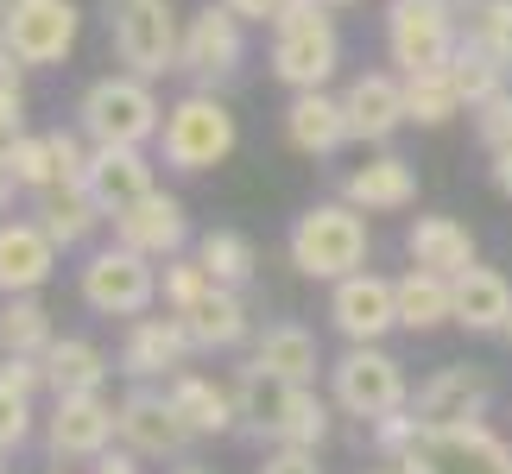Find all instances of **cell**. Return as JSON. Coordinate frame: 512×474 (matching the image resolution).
<instances>
[{"label": "cell", "instance_id": "6da1fadb", "mask_svg": "<svg viewBox=\"0 0 512 474\" xmlns=\"http://www.w3.org/2000/svg\"><path fill=\"white\" fill-rule=\"evenodd\" d=\"M342 64V32L329 26L323 0H285L272 19V76L298 95V89H323Z\"/></svg>", "mask_w": 512, "mask_h": 474}, {"label": "cell", "instance_id": "7a4b0ae2", "mask_svg": "<svg viewBox=\"0 0 512 474\" xmlns=\"http://www.w3.org/2000/svg\"><path fill=\"white\" fill-rule=\"evenodd\" d=\"M291 266H298L304 279H323V285L361 272L367 266V209H354L348 196L342 203L304 209L298 228H291Z\"/></svg>", "mask_w": 512, "mask_h": 474}, {"label": "cell", "instance_id": "3957f363", "mask_svg": "<svg viewBox=\"0 0 512 474\" xmlns=\"http://www.w3.org/2000/svg\"><path fill=\"white\" fill-rule=\"evenodd\" d=\"M76 121H83V133L95 146H146L159 140L165 127V108L159 95H152L146 76H102V83L83 89V102H76Z\"/></svg>", "mask_w": 512, "mask_h": 474}, {"label": "cell", "instance_id": "277c9868", "mask_svg": "<svg viewBox=\"0 0 512 474\" xmlns=\"http://www.w3.org/2000/svg\"><path fill=\"white\" fill-rule=\"evenodd\" d=\"M108 38L114 57L146 83L184 64V26H177L171 0H108Z\"/></svg>", "mask_w": 512, "mask_h": 474}, {"label": "cell", "instance_id": "5b68a950", "mask_svg": "<svg viewBox=\"0 0 512 474\" xmlns=\"http://www.w3.org/2000/svg\"><path fill=\"white\" fill-rule=\"evenodd\" d=\"M405 474H512V443L481 418L468 424H424L399 456Z\"/></svg>", "mask_w": 512, "mask_h": 474}, {"label": "cell", "instance_id": "8992f818", "mask_svg": "<svg viewBox=\"0 0 512 474\" xmlns=\"http://www.w3.org/2000/svg\"><path fill=\"white\" fill-rule=\"evenodd\" d=\"M234 114L215 102L209 89H190L184 102H171L165 108V127H159V152H165V165L171 171H215L222 158L234 152Z\"/></svg>", "mask_w": 512, "mask_h": 474}, {"label": "cell", "instance_id": "52a82bcc", "mask_svg": "<svg viewBox=\"0 0 512 474\" xmlns=\"http://www.w3.org/2000/svg\"><path fill=\"white\" fill-rule=\"evenodd\" d=\"M329 399H336V411H348V418H386V411H405V367L392 361V354L380 342H348V354L336 367H329Z\"/></svg>", "mask_w": 512, "mask_h": 474}, {"label": "cell", "instance_id": "ba28073f", "mask_svg": "<svg viewBox=\"0 0 512 474\" xmlns=\"http://www.w3.org/2000/svg\"><path fill=\"white\" fill-rule=\"evenodd\" d=\"M159 298H165V291H159V266H152L140 247L114 241L102 253H89V266H83V304L95 316H146Z\"/></svg>", "mask_w": 512, "mask_h": 474}, {"label": "cell", "instance_id": "9c48e42d", "mask_svg": "<svg viewBox=\"0 0 512 474\" xmlns=\"http://www.w3.org/2000/svg\"><path fill=\"white\" fill-rule=\"evenodd\" d=\"M462 32H456V13L449 0H392L386 13V51L405 76L411 70H443L456 57Z\"/></svg>", "mask_w": 512, "mask_h": 474}, {"label": "cell", "instance_id": "30bf717a", "mask_svg": "<svg viewBox=\"0 0 512 474\" xmlns=\"http://www.w3.org/2000/svg\"><path fill=\"white\" fill-rule=\"evenodd\" d=\"M76 32H83V13L70 7V0H13L7 26L0 38L19 51V64L45 70V64H64L76 51Z\"/></svg>", "mask_w": 512, "mask_h": 474}, {"label": "cell", "instance_id": "8fae6325", "mask_svg": "<svg viewBox=\"0 0 512 474\" xmlns=\"http://www.w3.org/2000/svg\"><path fill=\"white\" fill-rule=\"evenodd\" d=\"M121 437V405H108L102 392H64L45 424V443L57 462H95Z\"/></svg>", "mask_w": 512, "mask_h": 474}, {"label": "cell", "instance_id": "7c38bea8", "mask_svg": "<svg viewBox=\"0 0 512 474\" xmlns=\"http://www.w3.org/2000/svg\"><path fill=\"white\" fill-rule=\"evenodd\" d=\"M329 323H336L348 342H380L386 329H399V279H380V272H348L329 291Z\"/></svg>", "mask_w": 512, "mask_h": 474}, {"label": "cell", "instance_id": "4fadbf2b", "mask_svg": "<svg viewBox=\"0 0 512 474\" xmlns=\"http://www.w3.org/2000/svg\"><path fill=\"white\" fill-rule=\"evenodd\" d=\"M241 57H247V32H241V13H234L228 0L190 13V26H184V64H177V70H190L196 83H222V76L241 70Z\"/></svg>", "mask_w": 512, "mask_h": 474}, {"label": "cell", "instance_id": "5bb4252c", "mask_svg": "<svg viewBox=\"0 0 512 474\" xmlns=\"http://www.w3.org/2000/svg\"><path fill=\"white\" fill-rule=\"evenodd\" d=\"M196 354L184 316L165 310V316H127V342H121V373L127 380H171V373H184V361Z\"/></svg>", "mask_w": 512, "mask_h": 474}, {"label": "cell", "instance_id": "9a60e30c", "mask_svg": "<svg viewBox=\"0 0 512 474\" xmlns=\"http://www.w3.org/2000/svg\"><path fill=\"white\" fill-rule=\"evenodd\" d=\"M196 430L184 424V411L171 405V392H152L146 380L121 399V443L140 456H184Z\"/></svg>", "mask_w": 512, "mask_h": 474}, {"label": "cell", "instance_id": "2e32d148", "mask_svg": "<svg viewBox=\"0 0 512 474\" xmlns=\"http://www.w3.org/2000/svg\"><path fill=\"white\" fill-rule=\"evenodd\" d=\"M108 222H114V241L140 247L146 260H171V253H184V241H190V215H184V203H177V196H165V190H146L140 203L114 209Z\"/></svg>", "mask_w": 512, "mask_h": 474}, {"label": "cell", "instance_id": "e0dca14e", "mask_svg": "<svg viewBox=\"0 0 512 474\" xmlns=\"http://www.w3.org/2000/svg\"><path fill=\"white\" fill-rule=\"evenodd\" d=\"M234 405H241V437H260V443H279V430L298 405V380L272 373L260 361H247L234 373Z\"/></svg>", "mask_w": 512, "mask_h": 474}, {"label": "cell", "instance_id": "ac0fdd59", "mask_svg": "<svg viewBox=\"0 0 512 474\" xmlns=\"http://www.w3.org/2000/svg\"><path fill=\"white\" fill-rule=\"evenodd\" d=\"M342 114H348V133L367 146H386L392 133H399L411 114H405V83L399 76H354V83L342 89Z\"/></svg>", "mask_w": 512, "mask_h": 474}, {"label": "cell", "instance_id": "d6986e66", "mask_svg": "<svg viewBox=\"0 0 512 474\" xmlns=\"http://www.w3.org/2000/svg\"><path fill=\"white\" fill-rule=\"evenodd\" d=\"M494 405V380L481 367H437L430 380L418 386V418L424 424H468V418H487Z\"/></svg>", "mask_w": 512, "mask_h": 474}, {"label": "cell", "instance_id": "ffe728a7", "mask_svg": "<svg viewBox=\"0 0 512 474\" xmlns=\"http://www.w3.org/2000/svg\"><path fill=\"white\" fill-rule=\"evenodd\" d=\"M83 190L102 203V215L140 203V196L152 190V165H146V146H95L89 152V177Z\"/></svg>", "mask_w": 512, "mask_h": 474}, {"label": "cell", "instance_id": "44dd1931", "mask_svg": "<svg viewBox=\"0 0 512 474\" xmlns=\"http://www.w3.org/2000/svg\"><path fill=\"white\" fill-rule=\"evenodd\" d=\"M342 196H348L354 209H367V215L411 209V203H418V171H411V158L380 152V158H367L361 171H348V177H342Z\"/></svg>", "mask_w": 512, "mask_h": 474}, {"label": "cell", "instance_id": "7402d4cb", "mask_svg": "<svg viewBox=\"0 0 512 474\" xmlns=\"http://www.w3.org/2000/svg\"><path fill=\"white\" fill-rule=\"evenodd\" d=\"M57 253H64V247L45 234V222H7V228H0V291H7V298L38 291L51 279Z\"/></svg>", "mask_w": 512, "mask_h": 474}, {"label": "cell", "instance_id": "603a6c76", "mask_svg": "<svg viewBox=\"0 0 512 474\" xmlns=\"http://www.w3.org/2000/svg\"><path fill=\"white\" fill-rule=\"evenodd\" d=\"M285 140L310 152V158H329L336 146H348V114H342V95H323V89H298L285 108Z\"/></svg>", "mask_w": 512, "mask_h": 474}, {"label": "cell", "instance_id": "cb8c5ba5", "mask_svg": "<svg viewBox=\"0 0 512 474\" xmlns=\"http://www.w3.org/2000/svg\"><path fill=\"white\" fill-rule=\"evenodd\" d=\"M456 323L468 335H506L512 323V285L494 266H468L456 272Z\"/></svg>", "mask_w": 512, "mask_h": 474}, {"label": "cell", "instance_id": "d4e9b609", "mask_svg": "<svg viewBox=\"0 0 512 474\" xmlns=\"http://www.w3.org/2000/svg\"><path fill=\"white\" fill-rule=\"evenodd\" d=\"M171 405L184 411V424L196 437H228V430H241V405H234V386H215L203 373H171Z\"/></svg>", "mask_w": 512, "mask_h": 474}, {"label": "cell", "instance_id": "484cf974", "mask_svg": "<svg viewBox=\"0 0 512 474\" xmlns=\"http://www.w3.org/2000/svg\"><path fill=\"white\" fill-rule=\"evenodd\" d=\"M405 253H411V266H430V272H468L475 266V234H468L456 215H418L405 234Z\"/></svg>", "mask_w": 512, "mask_h": 474}, {"label": "cell", "instance_id": "4316f807", "mask_svg": "<svg viewBox=\"0 0 512 474\" xmlns=\"http://www.w3.org/2000/svg\"><path fill=\"white\" fill-rule=\"evenodd\" d=\"M443 323H456V279H449V272H430V266H411L399 279V329L430 335Z\"/></svg>", "mask_w": 512, "mask_h": 474}, {"label": "cell", "instance_id": "83f0119b", "mask_svg": "<svg viewBox=\"0 0 512 474\" xmlns=\"http://www.w3.org/2000/svg\"><path fill=\"white\" fill-rule=\"evenodd\" d=\"M184 329L196 348H241L247 342V304L234 285H209L203 298L184 310Z\"/></svg>", "mask_w": 512, "mask_h": 474}, {"label": "cell", "instance_id": "f1b7e54d", "mask_svg": "<svg viewBox=\"0 0 512 474\" xmlns=\"http://www.w3.org/2000/svg\"><path fill=\"white\" fill-rule=\"evenodd\" d=\"M45 380H51L57 399H64V392H102L108 386V354L95 342H83V335H57L45 348Z\"/></svg>", "mask_w": 512, "mask_h": 474}, {"label": "cell", "instance_id": "f546056e", "mask_svg": "<svg viewBox=\"0 0 512 474\" xmlns=\"http://www.w3.org/2000/svg\"><path fill=\"white\" fill-rule=\"evenodd\" d=\"M38 222H45L57 247H83L89 228L102 222V203L83 184H51V190H38Z\"/></svg>", "mask_w": 512, "mask_h": 474}, {"label": "cell", "instance_id": "4dcf8cb0", "mask_svg": "<svg viewBox=\"0 0 512 474\" xmlns=\"http://www.w3.org/2000/svg\"><path fill=\"white\" fill-rule=\"evenodd\" d=\"M253 361L285 373V380H298V386H310L317 367H323V354H317V335H310L304 323H266V335L253 342Z\"/></svg>", "mask_w": 512, "mask_h": 474}, {"label": "cell", "instance_id": "1f68e13d", "mask_svg": "<svg viewBox=\"0 0 512 474\" xmlns=\"http://www.w3.org/2000/svg\"><path fill=\"white\" fill-rule=\"evenodd\" d=\"M405 114L418 127H443V121H456L462 114V89H456V76L443 70H411L405 76Z\"/></svg>", "mask_w": 512, "mask_h": 474}, {"label": "cell", "instance_id": "d6a6232c", "mask_svg": "<svg viewBox=\"0 0 512 474\" xmlns=\"http://www.w3.org/2000/svg\"><path fill=\"white\" fill-rule=\"evenodd\" d=\"M57 342L51 335V310L32 298V291H19V298H7V310H0V354H45Z\"/></svg>", "mask_w": 512, "mask_h": 474}, {"label": "cell", "instance_id": "836d02e7", "mask_svg": "<svg viewBox=\"0 0 512 474\" xmlns=\"http://www.w3.org/2000/svg\"><path fill=\"white\" fill-rule=\"evenodd\" d=\"M449 76H456V89H462L468 108H481L487 95L506 89V64L481 45V38H462V45H456V57H449Z\"/></svg>", "mask_w": 512, "mask_h": 474}, {"label": "cell", "instance_id": "e575fe53", "mask_svg": "<svg viewBox=\"0 0 512 474\" xmlns=\"http://www.w3.org/2000/svg\"><path fill=\"white\" fill-rule=\"evenodd\" d=\"M196 260H203V272H209L215 285L241 291L253 279V241H247V234H234V228H209L203 241H196Z\"/></svg>", "mask_w": 512, "mask_h": 474}, {"label": "cell", "instance_id": "d590c367", "mask_svg": "<svg viewBox=\"0 0 512 474\" xmlns=\"http://www.w3.org/2000/svg\"><path fill=\"white\" fill-rule=\"evenodd\" d=\"M462 7H468V38H481L512 70V0H462Z\"/></svg>", "mask_w": 512, "mask_h": 474}, {"label": "cell", "instance_id": "8d00e7d4", "mask_svg": "<svg viewBox=\"0 0 512 474\" xmlns=\"http://www.w3.org/2000/svg\"><path fill=\"white\" fill-rule=\"evenodd\" d=\"M13 171H19V190H51L57 184V158H51V133H19V140L7 146Z\"/></svg>", "mask_w": 512, "mask_h": 474}, {"label": "cell", "instance_id": "74e56055", "mask_svg": "<svg viewBox=\"0 0 512 474\" xmlns=\"http://www.w3.org/2000/svg\"><path fill=\"white\" fill-rule=\"evenodd\" d=\"M209 285H215V279L203 272V260H196V253H190V260H177V253L165 260V279H159V291H165V310H177V316H184V310H190L196 298H203Z\"/></svg>", "mask_w": 512, "mask_h": 474}, {"label": "cell", "instance_id": "f35d334b", "mask_svg": "<svg viewBox=\"0 0 512 474\" xmlns=\"http://www.w3.org/2000/svg\"><path fill=\"white\" fill-rule=\"evenodd\" d=\"M329 437V405L317 399L310 386H298V405H291V418L279 430V443H298V449H317Z\"/></svg>", "mask_w": 512, "mask_h": 474}, {"label": "cell", "instance_id": "ab89813d", "mask_svg": "<svg viewBox=\"0 0 512 474\" xmlns=\"http://www.w3.org/2000/svg\"><path fill=\"white\" fill-rule=\"evenodd\" d=\"M475 133H481L487 152H512V89L487 95V102L475 108Z\"/></svg>", "mask_w": 512, "mask_h": 474}, {"label": "cell", "instance_id": "60d3db41", "mask_svg": "<svg viewBox=\"0 0 512 474\" xmlns=\"http://www.w3.org/2000/svg\"><path fill=\"white\" fill-rule=\"evenodd\" d=\"M26 437H32V399L0 380V456H13Z\"/></svg>", "mask_w": 512, "mask_h": 474}, {"label": "cell", "instance_id": "b9f144b4", "mask_svg": "<svg viewBox=\"0 0 512 474\" xmlns=\"http://www.w3.org/2000/svg\"><path fill=\"white\" fill-rule=\"evenodd\" d=\"M424 430V418L418 411H386V418H373V449H380L386 462H399L405 449H411V437Z\"/></svg>", "mask_w": 512, "mask_h": 474}, {"label": "cell", "instance_id": "7bdbcfd3", "mask_svg": "<svg viewBox=\"0 0 512 474\" xmlns=\"http://www.w3.org/2000/svg\"><path fill=\"white\" fill-rule=\"evenodd\" d=\"M0 380L32 399L38 386H51V380H45V354H0Z\"/></svg>", "mask_w": 512, "mask_h": 474}, {"label": "cell", "instance_id": "ee69618b", "mask_svg": "<svg viewBox=\"0 0 512 474\" xmlns=\"http://www.w3.org/2000/svg\"><path fill=\"white\" fill-rule=\"evenodd\" d=\"M51 158H57V184H83V177H89V152H83V140H76V133H64V127L51 133Z\"/></svg>", "mask_w": 512, "mask_h": 474}, {"label": "cell", "instance_id": "f6af8a7d", "mask_svg": "<svg viewBox=\"0 0 512 474\" xmlns=\"http://www.w3.org/2000/svg\"><path fill=\"white\" fill-rule=\"evenodd\" d=\"M260 474H323V468H317V449L279 443V449H272V456H266V468H260Z\"/></svg>", "mask_w": 512, "mask_h": 474}, {"label": "cell", "instance_id": "bcb514c9", "mask_svg": "<svg viewBox=\"0 0 512 474\" xmlns=\"http://www.w3.org/2000/svg\"><path fill=\"white\" fill-rule=\"evenodd\" d=\"M19 133H26V95L13 83V89H0V152H7Z\"/></svg>", "mask_w": 512, "mask_h": 474}, {"label": "cell", "instance_id": "7dc6e473", "mask_svg": "<svg viewBox=\"0 0 512 474\" xmlns=\"http://www.w3.org/2000/svg\"><path fill=\"white\" fill-rule=\"evenodd\" d=\"M95 474H140V449H102Z\"/></svg>", "mask_w": 512, "mask_h": 474}, {"label": "cell", "instance_id": "c3c4849f", "mask_svg": "<svg viewBox=\"0 0 512 474\" xmlns=\"http://www.w3.org/2000/svg\"><path fill=\"white\" fill-rule=\"evenodd\" d=\"M228 7L241 13V19H260V26H272V19H279V7H285V0H228Z\"/></svg>", "mask_w": 512, "mask_h": 474}, {"label": "cell", "instance_id": "681fc988", "mask_svg": "<svg viewBox=\"0 0 512 474\" xmlns=\"http://www.w3.org/2000/svg\"><path fill=\"white\" fill-rule=\"evenodd\" d=\"M13 83H19V51L0 38V89H13Z\"/></svg>", "mask_w": 512, "mask_h": 474}, {"label": "cell", "instance_id": "f907efd6", "mask_svg": "<svg viewBox=\"0 0 512 474\" xmlns=\"http://www.w3.org/2000/svg\"><path fill=\"white\" fill-rule=\"evenodd\" d=\"M13 190H19V171H13V158H7V152H0V209H7V203H13Z\"/></svg>", "mask_w": 512, "mask_h": 474}, {"label": "cell", "instance_id": "816d5d0a", "mask_svg": "<svg viewBox=\"0 0 512 474\" xmlns=\"http://www.w3.org/2000/svg\"><path fill=\"white\" fill-rule=\"evenodd\" d=\"M494 190L512 196V152H494Z\"/></svg>", "mask_w": 512, "mask_h": 474}, {"label": "cell", "instance_id": "f5cc1de1", "mask_svg": "<svg viewBox=\"0 0 512 474\" xmlns=\"http://www.w3.org/2000/svg\"><path fill=\"white\" fill-rule=\"evenodd\" d=\"M171 474H209V468L203 462H184V468H171Z\"/></svg>", "mask_w": 512, "mask_h": 474}, {"label": "cell", "instance_id": "db71d44e", "mask_svg": "<svg viewBox=\"0 0 512 474\" xmlns=\"http://www.w3.org/2000/svg\"><path fill=\"white\" fill-rule=\"evenodd\" d=\"M7 13H13V0H0V26H7Z\"/></svg>", "mask_w": 512, "mask_h": 474}, {"label": "cell", "instance_id": "11a10c76", "mask_svg": "<svg viewBox=\"0 0 512 474\" xmlns=\"http://www.w3.org/2000/svg\"><path fill=\"white\" fill-rule=\"evenodd\" d=\"M373 474H405V468H399V462H392V468H373Z\"/></svg>", "mask_w": 512, "mask_h": 474}, {"label": "cell", "instance_id": "9f6ffc18", "mask_svg": "<svg viewBox=\"0 0 512 474\" xmlns=\"http://www.w3.org/2000/svg\"><path fill=\"white\" fill-rule=\"evenodd\" d=\"M323 7H354V0H323Z\"/></svg>", "mask_w": 512, "mask_h": 474}, {"label": "cell", "instance_id": "6f0895ef", "mask_svg": "<svg viewBox=\"0 0 512 474\" xmlns=\"http://www.w3.org/2000/svg\"><path fill=\"white\" fill-rule=\"evenodd\" d=\"M51 474H70V468H64V462H57V468H51Z\"/></svg>", "mask_w": 512, "mask_h": 474}, {"label": "cell", "instance_id": "680465c9", "mask_svg": "<svg viewBox=\"0 0 512 474\" xmlns=\"http://www.w3.org/2000/svg\"><path fill=\"white\" fill-rule=\"evenodd\" d=\"M506 342H512V323H506Z\"/></svg>", "mask_w": 512, "mask_h": 474}, {"label": "cell", "instance_id": "91938a15", "mask_svg": "<svg viewBox=\"0 0 512 474\" xmlns=\"http://www.w3.org/2000/svg\"><path fill=\"white\" fill-rule=\"evenodd\" d=\"M0 462H7V456H0ZM0 474H7V468H0Z\"/></svg>", "mask_w": 512, "mask_h": 474}]
</instances>
